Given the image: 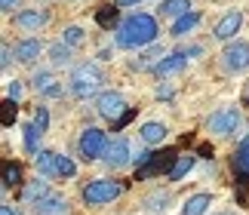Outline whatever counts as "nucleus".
Segmentation results:
<instances>
[{
    "label": "nucleus",
    "mask_w": 249,
    "mask_h": 215,
    "mask_svg": "<svg viewBox=\"0 0 249 215\" xmlns=\"http://www.w3.org/2000/svg\"><path fill=\"white\" fill-rule=\"evenodd\" d=\"M157 22H154V16H148V13H132L129 18H123V22L117 25V46L120 50H142V46H151L157 40Z\"/></svg>",
    "instance_id": "obj_1"
},
{
    "label": "nucleus",
    "mask_w": 249,
    "mask_h": 215,
    "mask_svg": "<svg viewBox=\"0 0 249 215\" xmlns=\"http://www.w3.org/2000/svg\"><path fill=\"white\" fill-rule=\"evenodd\" d=\"M105 77H102V68L99 65H77L71 74V92L77 95V99H89V95H95L102 90Z\"/></svg>",
    "instance_id": "obj_2"
},
{
    "label": "nucleus",
    "mask_w": 249,
    "mask_h": 215,
    "mask_svg": "<svg viewBox=\"0 0 249 215\" xmlns=\"http://www.w3.org/2000/svg\"><path fill=\"white\" fill-rule=\"evenodd\" d=\"M123 194V184L120 181H111V179H95L83 188V203L86 206H102V203H111Z\"/></svg>",
    "instance_id": "obj_3"
},
{
    "label": "nucleus",
    "mask_w": 249,
    "mask_h": 215,
    "mask_svg": "<svg viewBox=\"0 0 249 215\" xmlns=\"http://www.w3.org/2000/svg\"><path fill=\"white\" fill-rule=\"evenodd\" d=\"M108 135H105L102 129H95V126H89V129H83L80 135V157L89 163V160H99L105 157V151H108Z\"/></svg>",
    "instance_id": "obj_4"
},
{
    "label": "nucleus",
    "mask_w": 249,
    "mask_h": 215,
    "mask_svg": "<svg viewBox=\"0 0 249 215\" xmlns=\"http://www.w3.org/2000/svg\"><path fill=\"white\" fill-rule=\"evenodd\" d=\"M176 160H178V154L176 151H157V154H151V160L142 166V169H136V175L139 179H154V175H163V172H169L172 166H176Z\"/></svg>",
    "instance_id": "obj_5"
},
{
    "label": "nucleus",
    "mask_w": 249,
    "mask_h": 215,
    "mask_svg": "<svg viewBox=\"0 0 249 215\" xmlns=\"http://www.w3.org/2000/svg\"><path fill=\"white\" fill-rule=\"evenodd\" d=\"M206 126H209L213 135H231L237 126H240V111H237V108H222V111H215L206 120Z\"/></svg>",
    "instance_id": "obj_6"
},
{
    "label": "nucleus",
    "mask_w": 249,
    "mask_h": 215,
    "mask_svg": "<svg viewBox=\"0 0 249 215\" xmlns=\"http://www.w3.org/2000/svg\"><path fill=\"white\" fill-rule=\"evenodd\" d=\"M95 108H99V114L105 117V120H111V123H117L120 117L129 111V108H126V99H123L120 92H102L99 102H95Z\"/></svg>",
    "instance_id": "obj_7"
},
{
    "label": "nucleus",
    "mask_w": 249,
    "mask_h": 215,
    "mask_svg": "<svg viewBox=\"0 0 249 215\" xmlns=\"http://www.w3.org/2000/svg\"><path fill=\"white\" fill-rule=\"evenodd\" d=\"M222 58H225V68L228 71H246L249 68V43H243V40H237V43H228L225 46V53H222Z\"/></svg>",
    "instance_id": "obj_8"
},
{
    "label": "nucleus",
    "mask_w": 249,
    "mask_h": 215,
    "mask_svg": "<svg viewBox=\"0 0 249 215\" xmlns=\"http://www.w3.org/2000/svg\"><path fill=\"white\" fill-rule=\"evenodd\" d=\"M102 160L108 163L111 169H123V166L129 163V144H126V139H114L108 144V151H105Z\"/></svg>",
    "instance_id": "obj_9"
},
{
    "label": "nucleus",
    "mask_w": 249,
    "mask_h": 215,
    "mask_svg": "<svg viewBox=\"0 0 249 215\" xmlns=\"http://www.w3.org/2000/svg\"><path fill=\"white\" fill-rule=\"evenodd\" d=\"M243 28V13H237V9H231V13H225L222 18H218L215 25V37L218 40H231V37Z\"/></svg>",
    "instance_id": "obj_10"
},
{
    "label": "nucleus",
    "mask_w": 249,
    "mask_h": 215,
    "mask_svg": "<svg viewBox=\"0 0 249 215\" xmlns=\"http://www.w3.org/2000/svg\"><path fill=\"white\" fill-rule=\"evenodd\" d=\"M40 53H43V40H37V37H25V40L16 46V58L22 65H31L34 58H40Z\"/></svg>",
    "instance_id": "obj_11"
},
{
    "label": "nucleus",
    "mask_w": 249,
    "mask_h": 215,
    "mask_svg": "<svg viewBox=\"0 0 249 215\" xmlns=\"http://www.w3.org/2000/svg\"><path fill=\"white\" fill-rule=\"evenodd\" d=\"M46 18H50V13H43V9H25V13L16 16V25L25 28V31H40Z\"/></svg>",
    "instance_id": "obj_12"
},
{
    "label": "nucleus",
    "mask_w": 249,
    "mask_h": 215,
    "mask_svg": "<svg viewBox=\"0 0 249 215\" xmlns=\"http://www.w3.org/2000/svg\"><path fill=\"white\" fill-rule=\"evenodd\" d=\"M185 65H188V55H185V53H172V55H166L163 62L154 68V74H157V77H169V74L185 71Z\"/></svg>",
    "instance_id": "obj_13"
},
{
    "label": "nucleus",
    "mask_w": 249,
    "mask_h": 215,
    "mask_svg": "<svg viewBox=\"0 0 249 215\" xmlns=\"http://www.w3.org/2000/svg\"><path fill=\"white\" fill-rule=\"evenodd\" d=\"M34 163H37V172L43 175V179H55L59 175V154H53V151H40V154H34Z\"/></svg>",
    "instance_id": "obj_14"
},
{
    "label": "nucleus",
    "mask_w": 249,
    "mask_h": 215,
    "mask_svg": "<svg viewBox=\"0 0 249 215\" xmlns=\"http://www.w3.org/2000/svg\"><path fill=\"white\" fill-rule=\"evenodd\" d=\"M163 46H151L148 53H142L136 62H132V68H136V71H148V68H157L160 62H163Z\"/></svg>",
    "instance_id": "obj_15"
},
{
    "label": "nucleus",
    "mask_w": 249,
    "mask_h": 215,
    "mask_svg": "<svg viewBox=\"0 0 249 215\" xmlns=\"http://www.w3.org/2000/svg\"><path fill=\"white\" fill-rule=\"evenodd\" d=\"M37 215H65L68 212V203H65L62 197H43L40 203H34Z\"/></svg>",
    "instance_id": "obj_16"
},
{
    "label": "nucleus",
    "mask_w": 249,
    "mask_h": 215,
    "mask_svg": "<svg viewBox=\"0 0 249 215\" xmlns=\"http://www.w3.org/2000/svg\"><path fill=\"white\" fill-rule=\"evenodd\" d=\"M209 206H213V197H209V194H194V197H188V203L181 206V215H203Z\"/></svg>",
    "instance_id": "obj_17"
},
{
    "label": "nucleus",
    "mask_w": 249,
    "mask_h": 215,
    "mask_svg": "<svg viewBox=\"0 0 249 215\" xmlns=\"http://www.w3.org/2000/svg\"><path fill=\"white\" fill-rule=\"evenodd\" d=\"M166 126L163 123H145V126H142V142H145V144H163V139H166Z\"/></svg>",
    "instance_id": "obj_18"
},
{
    "label": "nucleus",
    "mask_w": 249,
    "mask_h": 215,
    "mask_svg": "<svg viewBox=\"0 0 249 215\" xmlns=\"http://www.w3.org/2000/svg\"><path fill=\"white\" fill-rule=\"evenodd\" d=\"M71 55H74V46H68L65 40H59V43H53V46H50V62H53L55 68L71 65Z\"/></svg>",
    "instance_id": "obj_19"
},
{
    "label": "nucleus",
    "mask_w": 249,
    "mask_h": 215,
    "mask_svg": "<svg viewBox=\"0 0 249 215\" xmlns=\"http://www.w3.org/2000/svg\"><path fill=\"white\" fill-rule=\"evenodd\" d=\"M43 197H50V184L46 181H31V184H25V191H22V200L25 203H40Z\"/></svg>",
    "instance_id": "obj_20"
},
{
    "label": "nucleus",
    "mask_w": 249,
    "mask_h": 215,
    "mask_svg": "<svg viewBox=\"0 0 249 215\" xmlns=\"http://www.w3.org/2000/svg\"><path fill=\"white\" fill-rule=\"evenodd\" d=\"M197 22H200V13H194V9H191V13H185L181 18H176V22H172V31H169V34H172V37H185Z\"/></svg>",
    "instance_id": "obj_21"
},
{
    "label": "nucleus",
    "mask_w": 249,
    "mask_h": 215,
    "mask_svg": "<svg viewBox=\"0 0 249 215\" xmlns=\"http://www.w3.org/2000/svg\"><path fill=\"white\" fill-rule=\"evenodd\" d=\"M194 163H197V157H194V154H181V157L176 160V166L169 169V179H172V181L185 179V175H188L191 169H194Z\"/></svg>",
    "instance_id": "obj_22"
},
{
    "label": "nucleus",
    "mask_w": 249,
    "mask_h": 215,
    "mask_svg": "<svg viewBox=\"0 0 249 215\" xmlns=\"http://www.w3.org/2000/svg\"><path fill=\"white\" fill-rule=\"evenodd\" d=\"M22 135H25V151L28 154H40V129H37L34 123H28V126H22Z\"/></svg>",
    "instance_id": "obj_23"
},
{
    "label": "nucleus",
    "mask_w": 249,
    "mask_h": 215,
    "mask_svg": "<svg viewBox=\"0 0 249 215\" xmlns=\"http://www.w3.org/2000/svg\"><path fill=\"white\" fill-rule=\"evenodd\" d=\"M185 13H191V3H188V0H163V3H160V16L181 18Z\"/></svg>",
    "instance_id": "obj_24"
},
{
    "label": "nucleus",
    "mask_w": 249,
    "mask_h": 215,
    "mask_svg": "<svg viewBox=\"0 0 249 215\" xmlns=\"http://www.w3.org/2000/svg\"><path fill=\"white\" fill-rule=\"evenodd\" d=\"M234 172L240 175V181H249V148H237L234 154Z\"/></svg>",
    "instance_id": "obj_25"
},
{
    "label": "nucleus",
    "mask_w": 249,
    "mask_h": 215,
    "mask_svg": "<svg viewBox=\"0 0 249 215\" xmlns=\"http://www.w3.org/2000/svg\"><path fill=\"white\" fill-rule=\"evenodd\" d=\"M95 22H99L102 28H114V25H117V9H114V6H99Z\"/></svg>",
    "instance_id": "obj_26"
},
{
    "label": "nucleus",
    "mask_w": 249,
    "mask_h": 215,
    "mask_svg": "<svg viewBox=\"0 0 249 215\" xmlns=\"http://www.w3.org/2000/svg\"><path fill=\"white\" fill-rule=\"evenodd\" d=\"M18 181H22V169H18V163H6L3 166V188H16Z\"/></svg>",
    "instance_id": "obj_27"
},
{
    "label": "nucleus",
    "mask_w": 249,
    "mask_h": 215,
    "mask_svg": "<svg viewBox=\"0 0 249 215\" xmlns=\"http://www.w3.org/2000/svg\"><path fill=\"white\" fill-rule=\"evenodd\" d=\"M31 83H34V90H37V92H43V95L55 86V80H53V74H50V71H37Z\"/></svg>",
    "instance_id": "obj_28"
},
{
    "label": "nucleus",
    "mask_w": 249,
    "mask_h": 215,
    "mask_svg": "<svg viewBox=\"0 0 249 215\" xmlns=\"http://www.w3.org/2000/svg\"><path fill=\"white\" fill-rule=\"evenodd\" d=\"M62 40L68 43V46H74V50L83 46V40H86V37H83V28H65V31H62Z\"/></svg>",
    "instance_id": "obj_29"
},
{
    "label": "nucleus",
    "mask_w": 249,
    "mask_h": 215,
    "mask_svg": "<svg viewBox=\"0 0 249 215\" xmlns=\"http://www.w3.org/2000/svg\"><path fill=\"white\" fill-rule=\"evenodd\" d=\"M169 203V194H154V197H148V209L151 212H163Z\"/></svg>",
    "instance_id": "obj_30"
},
{
    "label": "nucleus",
    "mask_w": 249,
    "mask_h": 215,
    "mask_svg": "<svg viewBox=\"0 0 249 215\" xmlns=\"http://www.w3.org/2000/svg\"><path fill=\"white\" fill-rule=\"evenodd\" d=\"M77 172V166H74L71 157H65V154H59V175H65V179H71V175Z\"/></svg>",
    "instance_id": "obj_31"
},
{
    "label": "nucleus",
    "mask_w": 249,
    "mask_h": 215,
    "mask_svg": "<svg viewBox=\"0 0 249 215\" xmlns=\"http://www.w3.org/2000/svg\"><path fill=\"white\" fill-rule=\"evenodd\" d=\"M16 114H18L16 102H13V99H6V102H3V126H13V123H16Z\"/></svg>",
    "instance_id": "obj_32"
},
{
    "label": "nucleus",
    "mask_w": 249,
    "mask_h": 215,
    "mask_svg": "<svg viewBox=\"0 0 249 215\" xmlns=\"http://www.w3.org/2000/svg\"><path fill=\"white\" fill-rule=\"evenodd\" d=\"M34 126L40 132H46V126H50V111H46V108H37L34 111Z\"/></svg>",
    "instance_id": "obj_33"
},
{
    "label": "nucleus",
    "mask_w": 249,
    "mask_h": 215,
    "mask_svg": "<svg viewBox=\"0 0 249 215\" xmlns=\"http://www.w3.org/2000/svg\"><path fill=\"white\" fill-rule=\"evenodd\" d=\"M6 99H13V102L22 99V83H18V80H13V83L6 86Z\"/></svg>",
    "instance_id": "obj_34"
},
{
    "label": "nucleus",
    "mask_w": 249,
    "mask_h": 215,
    "mask_svg": "<svg viewBox=\"0 0 249 215\" xmlns=\"http://www.w3.org/2000/svg\"><path fill=\"white\" fill-rule=\"evenodd\" d=\"M132 117H136V111H132V108H129V111H126V114H123V117H120V120H117V123H114V129H123V126H126V123L132 120Z\"/></svg>",
    "instance_id": "obj_35"
},
{
    "label": "nucleus",
    "mask_w": 249,
    "mask_h": 215,
    "mask_svg": "<svg viewBox=\"0 0 249 215\" xmlns=\"http://www.w3.org/2000/svg\"><path fill=\"white\" fill-rule=\"evenodd\" d=\"M13 46H9V43H3V68H9V65H13Z\"/></svg>",
    "instance_id": "obj_36"
},
{
    "label": "nucleus",
    "mask_w": 249,
    "mask_h": 215,
    "mask_svg": "<svg viewBox=\"0 0 249 215\" xmlns=\"http://www.w3.org/2000/svg\"><path fill=\"white\" fill-rule=\"evenodd\" d=\"M157 99H172V86H157Z\"/></svg>",
    "instance_id": "obj_37"
},
{
    "label": "nucleus",
    "mask_w": 249,
    "mask_h": 215,
    "mask_svg": "<svg viewBox=\"0 0 249 215\" xmlns=\"http://www.w3.org/2000/svg\"><path fill=\"white\" fill-rule=\"evenodd\" d=\"M18 0H0V6H3V13H9V9H16Z\"/></svg>",
    "instance_id": "obj_38"
},
{
    "label": "nucleus",
    "mask_w": 249,
    "mask_h": 215,
    "mask_svg": "<svg viewBox=\"0 0 249 215\" xmlns=\"http://www.w3.org/2000/svg\"><path fill=\"white\" fill-rule=\"evenodd\" d=\"M136 3H142V0H114V6H136Z\"/></svg>",
    "instance_id": "obj_39"
},
{
    "label": "nucleus",
    "mask_w": 249,
    "mask_h": 215,
    "mask_svg": "<svg viewBox=\"0 0 249 215\" xmlns=\"http://www.w3.org/2000/svg\"><path fill=\"white\" fill-rule=\"evenodd\" d=\"M197 154H200V157H213V148H209V144H200Z\"/></svg>",
    "instance_id": "obj_40"
},
{
    "label": "nucleus",
    "mask_w": 249,
    "mask_h": 215,
    "mask_svg": "<svg viewBox=\"0 0 249 215\" xmlns=\"http://www.w3.org/2000/svg\"><path fill=\"white\" fill-rule=\"evenodd\" d=\"M0 215H18V212L13 206H0Z\"/></svg>",
    "instance_id": "obj_41"
},
{
    "label": "nucleus",
    "mask_w": 249,
    "mask_h": 215,
    "mask_svg": "<svg viewBox=\"0 0 249 215\" xmlns=\"http://www.w3.org/2000/svg\"><path fill=\"white\" fill-rule=\"evenodd\" d=\"M240 148H249V135H246V139H243V142H240Z\"/></svg>",
    "instance_id": "obj_42"
},
{
    "label": "nucleus",
    "mask_w": 249,
    "mask_h": 215,
    "mask_svg": "<svg viewBox=\"0 0 249 215\" xmlns=\"http://www.w3.org/2000/svg\"><path fill=\"white\" fill-rule=\"evenodd\" d=\"M222 215H234V212H222Z\"/></svg>",
    "instance_id": "obj_43"
}]
</instances>
